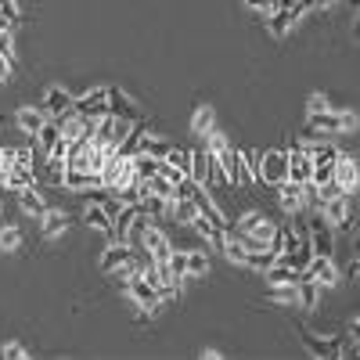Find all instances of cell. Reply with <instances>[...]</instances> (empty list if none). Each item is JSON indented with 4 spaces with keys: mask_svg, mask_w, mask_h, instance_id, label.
<instances>
[{
    "mask_svg": "<svg viewBox=\"0 0 360 360\" xmlns=\"http://www.w3.org/2000/svg\"><path fill=\"white\" fill-rule=\"evenodd\" d=\"M58 141H62V127H58V119H47V127L33 137V152H37V159L44 162L54 148H58Z\"/></svg>",
    "mask_w": 360,
    "mask_h": 360,
    "instance_id": "20",
    "label": "cell"
},
{
    "mask_svg": "<svg viewBox=\"0 0 360 360\" xmlns=\"http://www.w3.org/2000/svg\"><path fill=\"white\" fill-rule=\"evenodd\" d=\"M310 8H292V11H266L263 18H266V33L270 37H288L292 33V29L299 25V22H303V15H307Z\"/></svg>",
    "mask_w": 360,
    "mask_h": 360,
    "instance_id": "11",
    "label": "cell"
},
{
    "mask_svg": "<svg viewBox=\"0 0 360 360\" xmlns=\"http://www.w3.org/2000/svg\"><path fill=\"white\" fill-rule=\"evenodd\" d=\"M25 238H22V227L15 224H0V252H22Z\"/></svg>",
    "mask_w": 360,
    "mask_h": 360,
    "instance_id": "30",
    "label": "cell"
},
{
    "mask_svg": "<svg viewBox=\"0 0 360 360\" xmlns=\"http://www.w3.org/2000/svg\"><path fill=\"white\" fill-rule=\"evenodd\" d=\"M8 29H15V25H11V22H8L4 15H0V33H8Z\"/></svg>",
    "mask_w": 360,
    "mask_h": 360,
    "instance_id": "45",
    "label": "cell"
},
{
    "mask_svg": "<svg viewBox=\"0 0 360 360\" xmlns=\"http://www.w3.org/2000/svg\"><path fill=\"white\" fill-rule=\"evenodd\" d=\"M356 270H360V256H356Z\"/></svg>",
    "mask_w": 360,
    "mask_h": 360,
    "instance_id": "48",
    "label": "cell"
},
{
    "mask_svg": "<svg viewBox=\"0 0 360 360\" xmlns=\"http://www.w3.org/2000/svg\"><path fill=\"white\" fill-rule=\"evenodd\" d=\"M166 263H169V270H173L176 285H184V281H188V249H173Z\"/></svg>",
    "mask_w": 360,
    "mask_h": 360,
    "instance_id": "31",
    "label": "cell"
},
{
    "mask_svg": "<svg viewBox=\"0 0 360 360\" xmlns=\"http://www.w3.org/2000/svg\"><path fill=\"white\" fill-rule=\"evenodd\" d=\"M83 224H86L90 231H94V234H105L108 242L115 238V220H112V209H108L105 202H98V198L83 209Z\"/></svg>",
    "mask_w": 360,
    "mask_h": 360,
    "instance_id": "8",
    "label": "cell"
},
{
    "mask_svg": "<svg viewBox=\"0 0 360 360\" xmlns=\"http://www.w3.org/2000/svg\"><path fill=\"white\" fill-rule=\"evenodd\" d=\"M321 285L317 281H310L307 274L303 278H299V310H317L321 307Z\"/></svg>",
    "mask_w": 360,
    "mask_h": 360,
    "instance_id": "26",
    "label": "cell"
},
{
    "mask_svg": "<svg viewBox=\"0 0 360 360\" xmlns=\"http://www.w3.org/2000/svg\"><path fill=\"white\" fill-rule=\"evenodd\" d=\"M108 112L127 115V119H137V115H141V105H137L134 94H127L123 86H108Z\"/></svg>",
    "mask_w": 360,
    "mask_h": 360,
    "instance_id": "19",
    "label": "cell"
},
{
    "mask_svg": "<svg viewBox=\"0 0 360 360\" xmlns=\"http://www.w3.org/2000/svg\"><path fill=\"white\" fill-rule=\"evenodd\" d=\"M137 249L141 252H148L155 263H162V259H169V252H173V242H169V234L152 220L144 231H141V238H137Z\"/></svg>",
    "mask_w": 360,
    "mask_h": 360,
    "instance_id": "6",
    "label": "cell"
},
{
    "mask_svg": "<svg viewBox=\"0 0 360 360\" xmlns=\"http://www.w3.org/2000/svg\"><path fill=\"white\" fill-rule=\"evenodd\" d=\"M209 130H217V108L213 105H198L191 112V134L195 137H205Z\"/></svg>",
    "mask_w": 360,
    "mask_h": 360,
    "instance_id": "24",
    "label": "cell"
},
{
    "mask_svg": "<svg viewBox=\"0 0 360 360\" xmlns=\"http://www.w3.org/2000/svg\"><path fill=\"white\" fill-rule=\"evenodd\" d=\"M281 263H288L292 270H299V274H303V270L310 266V259H314V249H310V234H307V242L299 245V249H292V252H285V256H278Z\"/></svg>",
    "mask_w": 360,
    "mask_h": 360,
    "instance_id": "27",
    "label": "cell"
},
{
    "mask_svg": "<svg viewBox=\"0 0 360 360\" xmlns=\"http://www.w3.org/2000/svg\"><path fill=\"white\" fill-rule=\"evenodd\" d=\"M242 4H245L249 11H259V15H266V11H270V0H242Z\"/></svg>",
    "mask_w": 360,
    "mask_h": 360,
    "instance_id": "41",
    "label": "cell"
},
{
    "mask_svg": "<svg viewBox=\"0 0 360 360\" xmlns=\"http://www.w3.org/2000/svg\"><path fill=\"white\" fill-rule=\"evenodd\" d=\"M202 356H205V360H220V356H224V349H217V346H205V349H202Z\"/></svg>",
    "mask_w": 360,
    "mask_h": 360,
    "instance_id": "42",
    "label": "cell"
},
{
    "mask_svg": "<svg viewBox=\"0 0 360 360\" xmlns=\"http://www.w3.org/2000/svg\"><path fill=\"white\" fill-rule=\"evenodd\" d=\"M303 274H307L310 281H317L321 288H335V285H339V278H342V270H339L335 256H314V259H310V266L303 270Z\"/></svg>",
    "mask_w": 360,
    "mask_h": 360,
    "instance_id": "7",
    "label": "cell"
},
{
    "mask_svg": "<svg viewBox=\"0 0 360 360\" xmlns=\"http://www.w3.org/2000/svg\"><path fill=\"white\" fill-rule=\"evenodd\" d=\"M335 184L346 195H356L360 191V159L356 155H346V152L335 155Z\"/></svg>",
    "mask_w": 360,
    "mask_h": 360,
    "instance_id": "9",
    "label": "cell"
},
{
    "mask_svg": "<svg viewBox=\"0 0 360 360\" xmlns=\"http://www.w3.org/2000/svg\"><path fill=\"white\" fill-rule=\"evenodd\" d=\"M263 278H266V285H295V281L303 278V274H299V270H292L288 263H281V259H278V263L270 266Z\"/></svg>",
    "mask_w": 360,
    "mask_h": 360,
    "instance_id": "29",
    "label": "cell"
},
{
    "mask_svg": "<svg viewBox=\"0 0 360 360\" xmlns=\"http://www.w3.org/2000/svg\"><path fill=\"white\" fill-rule=\"evenodd\" d=\"M76 112H83V115L108 112V86H90L83 94H76Z\"/></svg>",
    "mask_w": 360,
    "mask_h": 360,
    "instance_id": "17",
    "label": "cell"
},
{
    "mask_svg": "<svg viewBox=\"0 0 360 360\" xmlns=\"http://www.w3.org/2000/svg\"><path fill=\"white\" fill-rule=\"evenodd\" d=\"M15 198H18V209H22V213H25V217H37V220L51 209L47 198H44V191H40L37 184H33V188H25V191H18Z\"/></svg>",
    "mask_w": 360,
    "mask_h": 360,
    "instance_id": "23",
    "label": "cell"
},
{
    "mask_svg": "<svg viewBox=\"0 0 360 360\" xmlns=\"http://www.w3.org/2000/svg\"><path fill=\"white\" fill-rule=\"evenodd\" d=\"M202 141H205V152H209V155H220V152H227V148H231V137H227L220 127H217V130H209Z\"/></svg>",
    "mask_w": 360,
    "mask_h": 360,
    "instance_id": "33",
    "label": "cell"
},
{
    "mask_svg": "<svg viewBox=\"0 0 360 360\" xmlns=\"http://www.w3.org/2000/svg\"><path fill=\"white\" fill-rule=\"evenodd\" d=\"M310 249L314 256H335V227L332 224H324V217L317 213V220L310 224Z\"/></svg>",
    "mask_w": 360,
    "mask_h": 360,
    "instance_id": "12",
    "label": "cell"
},
{
    "mask_svg": "<svg viewBox=\"0 0 360 360\" xmlns=\"http://www.w3.org/2000/svg\"><path fill=\"white\" fill-rule=\"evenodd\" d=\"M0 54H4L8 62H15V37H11V29H8V33H0Z\"/></svg>",
    "mask_w": 360,
    "mask_h": 360,
    "instance_id": "39",
    "label": "cell"
},
{
    "mask_svg": "<svg viewBox=\"0 0 360 360\" xmlns=\"http://www.w3.org/2000/svg\"><path fill=\"white\" fill-rule=\"evenodd\" d=\"M266 299L278 307H292L299 310V281L295 285H266Z\"/></svg>",
    "mask_w": 360,
    "mask_h": 360,
    "instance_id": "25",
    "label": "cell"
},
{
    "mask_svg": "<svg viewBox=\"0 0 360 360\" xmlns=\"http://www.w3.org/2000/svg\"><path fill=\"white\" fill-rule=\"evenodd\" d=\"M166 217H169L173 224H180V227H195V220H198L202 213H198L195 198H173L169 209H166Z\"/></svg>",
    "mask_w": 360,
    "mask_h": 360,
    "instance_id": "22",
    "label": "cell"
},
{
    "mask_svg": "<svg viewBox=\"0 0 360 360\" xmlns=\"http://www.w3.org/2000/svg\"><path fill=\"white\" fill-rule=\"evenodd\" d=\"M47 112H44V105H18V112H15V127L25 134V137H37L44 127H47Z\"/></svg>",
    "mask_w": 360,
    "mask_h": 360,
    "instance_id": "13",
    "label": "cell"
},
{
    "mask_svg": "<svg viewBox=\"0 0 360 360\" xmlns=\"http://www.w3.org/2000/svg\"><path fill=\"white\" fill-rule=\"evenodd\" d=\"M238 234H242V242L249 252H259V249H270V238L278 234V224L270 220L266 213H256V209H249V213L238 217Z\"/></svg>",
    "mask_w": 360,
    "mask_h": 360,
    "instance_id": "2",
    "label": "cell"
},
{
    "mask_svg": "<svg viewBox=\"0 0 360 360\" xmlns=\"http://www.w3.org/2000/svg\"><path fill=\"white\" fill-rule=\"evenodd\" d=\"M37 224H40V234L47 238V242H54V238H62L69 231V213L65 209H47Z\"/></svg>",
    "mask_w": 360,
    "mask_h": 360,
    "instance_id": "21",
    "label": "cell"
},
{
    "mask_svg": "<svg viewBox=\"0 0 360 360\" xmlns=\"http://www.w3.org/2000/svg\"><path fill=\"white\" fill-rule=\"evenodd\" d=\"M310 176H314V155H307L303 148H299V141H292L288 144V180L307 184Z\"/></svg>",
    "mask_w": 360,
    "mask_h": 360,
    "instance_id": "14",
    "label": "cell"
},
{
    "mask_svg": "<svg viewBox=\"0 0 360 360\" xmlns=\"http://www.w3.org/2000/svg\"><path fill=\"white\" fill-rule=\"evenodd\" d=\"M307 130H310V134H324V137L356 134V130H360V115H356L353 108H328V112H314V115H307Z\"/></svg>",
    "mask_w": 360,
    "mask_h": 360,
    "instance_id": "1",
    "label": "cell"
},
{
    "mask_svg": "<svg viewBox=\"0 0 360 360\" xmlns=\"http://www.w3.org/2000/svg\"><path fill=\"white\" fill-rule=\"evenodd\" d=\"M349 335H353V339H360V317H353V324H349Z\"/></svg>",
    "mask_w": 360,
    "mask_h": 360,
    "instance_id": "43",
    "label": "cell"
},
{
    "mask_svg": "<svg viewBox=\"0 0 360 360\" xmlns=\"http://www.w3.org/2000/svg\"><path fill=\"white\" fill-rule=\"evenodd\" d=\"M281 180H288V148H266V152L259 155V176H256V184L278 188Z\"/></svg>",
    "mask_w": 360,
    "mask_h": 360,
    "instance_id": "3",
    "label": "cell"
},
{
    "mask_svg": "<svg viewBox=\"0 0 360 360\" xmlns=\"http://www.w3.org/2000/svg\"><path fill=\"white\" fill-rule=\"evenodd\" d=\"M209 270H213V263H209V252H205V249H188V281L205 278Z\"/></svg>",
    "mask_w": 360,
    "mask_h": 360,
    "instance_id": "28",
    "label": "cell"
},
{
    "mask_svg": "<svg viewBox=\"0 0 360 360\" xmlns=\"http://www.w3.org/2000/svg\"><path fill=\"white\" fill-rule=\"evenodd\" d=\"M278 263V252H270V249H259V252H249V259H245V266L249 270H259V274H266L270 266Z\"/></svg>",
    "mask_w": 360,
    "mask_h": 360,
    "instance_id": "32",
    "label": "cell"
},
{
    "mask_svg": "<svg viewBox=\"0 0 360 360\" xmlns=\"http://www.w3.org/2000/svg\"><path fill=\"white\" fill-rule=\"evenodd\" d=\"M332 108V101H328V94H321V90H314V94L307 98V115H314V112H328Z\"/></svg>",
    "mask_w": 360,
    "mask_h": 360,
    "instance_id": "37",
    "label": "cell"
},
{
    "mask_svg": "<svg viewBox=\"0 0 360 360\" xmlns=\"http://www.w3.org/2000/svg\"><path fill=\"white\" fill-rule=\"evenodd\" d=\"M0 224H8V209H4V198H0Z\"/></svg>",
    "mask_w": 360,
    "mask_h": 360,
    "instance_id": "46",
    "label": "cell"
},
{
    "mask_svg": "<svg viewBox=\"0 0 360 360\" xmlns=\"http://www.w3.org/2000/svg\"><path fill=\"white\" fill-rule=\"evenodd\" d=\"M166 166H176V169H184L188 173V166H191V148H169V152H166V159H162Z\"/></svg>",
    "mask_w": 360,
    "mask_h": 360,
    "instance_id": "34",
    "label": "cell"
},
{
    "mask_svg": "<svg viewBox=\"0 0 360 360\" xmlns=\"http://www.w3.org/2000/svg\"><path fill=\"white\" fill-rule=\"evenodd\" d=\"M123 295L130 299V303H134L137 310H144V314H155V310H162V307H166V303H162V292H159V285L144 281V278L127 281V285H123Z\"/></svg>",
    "mask_w": 360,
    "mask_h": 360,
    "instance_id": "5",
    "label": "cell"
},
{
    "mask_svg": "<svg viewBox=\"0 0 360 360\" xmlns=\"http://www.w3.org/2000/svg\"><path fill=\"white\" fill-rule=\"evenodd\" d=\"M11 69H15V62H8V58L0 54V86H4V83L11 79Z\"/></svg>",
    "mask_w": 360,
    "mask_h": 360,
    "instance_id": "40",
    "label": "cell"
},
{
    "mask_svg": "<svg viewBox=\"0 0 360 360\" xmlns=\"http://www.w3.org/2000/svg\"><path fill=\"white\" fill-rule=\"evenodd\" d=\"M213 166H217V159L209 155L205 148H195V152H191V166H188V176L195 180V184L209 188V184H213Z\"/></svg>",
    "mask_w": 360,
    "mask_h": 360,
    "instance_id": "16",
    "label": "cell"
},
{
    "mask_svg": "<svg viewBox=\"0 0 360 360\" xmlns=\"http://www.w3.org/2000/svg\"><path fill=\"white\" fill-rule=\"evenodd\" d=\"M356 37H360V18H356Z\"/></svg>",
    "mask_w": 360,
    "mask_h": 360,
    "instance_id": "47",
    "label": "cell"
},
{
    "mask_svg": "<svg viewBox=\"0 0 360 360\" xmlns=\"http://www.w3.org/2000/svg\"><path fill=\"white\" fill-rule=\"evenodd\" d=\"M44 112L51 115V119H58V115H65V112H72L76 108V94L72 90H65L62 83H51L47 90H44Z\"/></svg>",
    "mask_w": 360,
    "mask_h": 360,
    "instance_id": "10",
    "label": "cell"
},
{
    "mask_svg": "<svg viewBox=\"0 0 360 360\" xmlns=\"http://www.w3.org/2000/svg\"><path fill=\"white\" fill-rule=\"evenodd\" d=\"M278 195V209H281V213H288V217H295V213H303V184H295V180H281V184L274 188Z\"/></svg>",
    "mask_w": 360,
    "mask_h": 360,
    "instance_id": "15",
    "label": "cell"
},
{
    "mask_svg": "<svg viewBox=\"0 0 360 360\" xmlns=\"http://www.w3.org/2000/svg\"><path fill=\"white\" fill-rule=\"evenodd\" d=\"M317 213L324 217V224L335 227V234H339V231H349V227H353V195L339 191V195H332V198H324Z\"/></svg>",
    "mask_w": 360,
    "mask_h": 360,
    "instance_id": "4",
    "label": "cell"
},
{
    "mask_svg": "<svg viewBox=\"0 0 360 360\" xmlns=\"http://www.w3.org/2000/svg\"><path fill=\"white\" fill-rule=\"evenodd\" d=\"M0 15H4L11 25L22 22V8H18V0H0Z\"/></svg>",
    "mask_w": 360,
    "mask_h": 360,
    "instance_id": "38",
    "label": "cell"
},
{
    "mask_svg": "<svg viewBox=\"0 0 360 360\" xmlns=\"http://www.w3.org/2000/svg\"><path fill=\"white\" fill-rule=\"evenodd\" d=\"M0 356H4V360H29V349L18 339H8L4 346H0Z\"/></svg>",
    "mask_w": 360,
    "mask_h": 360,
    "instance_id": "35",
    "label": "cell"
},
{
    "mask_svg": "<svg viewBox=\"0 0 360 360\" xmlns=\"http://www.w3.org/2000/svg\"><path fill=\"white\" fill-rule=\"evenodd\" d=\"M332 4H339V0H314V8H332Z\"/></svg>",
    "mask_w": 360,
    "mask_h": 360,
    "instance_id": "44",
    "label": "cell"
},
{
    "mask_svg": "<svg viewBox=\"0 0 360 360\" xmlns=\"http://www.w3.org/2000/svg\"><path fill=\"white\" fill-rule=\"evenodd\" d=\"M130 256H134V245H130V242H119V238H112V242L105 245V252H101L98 263H101L105 274H112V270H115V266H123Z\"/></svg>",
    "mask_w": 360,
    "mask_h": 360,
    "instance_id": "18",
    "label": "cell"
},
{
    "mask_svg": "<svg viewBox=\"0 0 360 360\" xmlns=\"http://www.w3.org/2000/svg\"><path fill=\"white\" fill-rule=\"evenodd\" d=\"M303 342H307V349H310L314 356H328V353H332V342H335V339L317 342V335H314V332H307V335H303Z\"/></svg>",
    "mask_w": 360,
    "mask_h": 360,
    "instance_id": "36",
    "label": "cell"
}]
</instances>
